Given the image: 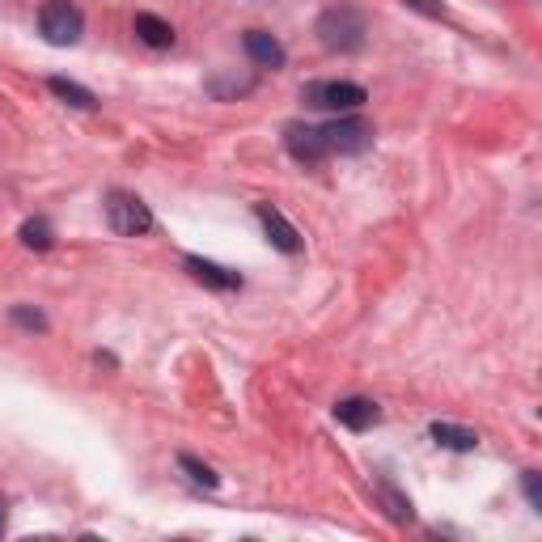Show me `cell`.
<instances>
[{"label":"cell","instance_id":"cell-1","mask_svg":"<svg viewBox=\"0 0 542 542\" xmlns=\"http://www.w3.org/2000/svg\"><path fill=\"white\" fill-rule=\"evenodd\" d=\"M365 17H360L352 5H335L318 17V39L327 51H356L365 47Z\"/></svg>","mask_w":542,"mask_h":542},{"label":"cell","instance_id":"cell-10","mask_svg":"<svg viewBox=\"0 0 542 542\" xmlns=\"http://www.w3.org/2000/svg\"><path fill=\"white\" fill-rule=\"evenodd\" d=\"M136 39H140L144 47L166 51V47H174V26L161 22L157 13H136Z\"/></svg>","mask_w":542,"mask_h":542},{"label":"cell","instance_id":"cell-3","mask_svg":"<svg viewBox=\"0 0 542 542\" xmlns=\"http://www.w3.org/2000/svg\"><path fill=\"white\" fill-rule=\"evenodd\" d=\"M106 221H111V229L123 233V238H140V233L153 229V212L132 191H111L106 195Z\"/></svg>","mask_w":542,"mask_h":542},{"label":"cell","instance_id":"cell-14","mask_svg":"<svg viewBox=\"0 0 542 542\" xmlns=\"http://www.w3.org/2000/svg\"><path fill=\"white\" fill-rule=\"evenodd\" d=\"M377 496H382V504H386L390 521H399V526H407V521L415 517V513H411V500H407V496H403L394 483H377Z\"/></svg>","mask_w":542,"mask_h":542},{"label":"cell","instance_id":"cell-11","mask_svg":"<svg viewBox=\"0 0 542 542\" xmlns=\"http://www.w3.org/2000/svg\"><path fill=\"white\" fill-rule=\"evenodd\" d=\"M246 56L263 64V68H280L284 64V47L271 39L267 30H246Z\"/></svg>","mask_w":542,"mask_h":542},{"label":"cell","instance_id":"cell-9","mask_svg":"<svg viewBox=\"0 0 542 542\" xmlns=\"http://www.w3.org/2000/svg\"><path fill=\"white\" fill-rule=\"evenodd\" d=\"M187 271L200 284H208V288H221V293H233V288H242V276L238 271H229V267H221V263H212V259H187Z\"/></svg>","mask_w":542,"mask_h":542},{"label":"cell","instance_id":"cell-2","mask_svg":"<svg viewBox=\"0 0 542 542\" xmlns=\"http://www.w3.org/2000/svg\"><path fill=\"white\" fill-rule=\"evenodd\" d=\"M39 30L51 47H72V43H81V34H85V17L77 5H68V0H47L39 13Z\"/></svg>","mask_w":542,"mask_h":542},{"label":"cell","instance_id":"cell-15","mask_svg":"<svg viewBox=\"0 0 542 542\" xmlns=\"http://www.w3.org/2000/svg\"><path fill=\"white\" fill-rule=\"evenodd\" d=\"M22 242H26L30 250H47L51 242H56V233H51V225L43 221V216H34V221L22 225Z\"/></svg>","mask_w":542,"mask_h":542},{"label":"cell","instance_id":"cell-12","mask_svg":"<svg viewBox=\"0 0 542 542\" xmlns=\"http://www.w3.org/2000/svg\"><path fill=\"white\" fill-rule=\"evenodd\" d=\"M428 437L437 441V445H445V449H462V454H466V449H475V445H479V437H475L471 428H458V424H441V420L428 428Z\"/></svg>","mask_w":542,"mask_h":542},{"label":"cell","instance_id":"cell-19","mask_svg":"<svg viewBox=\"0 0 542 542\" xmlns=\"http://www.w3.org/2000/svg\"><path fill=\"white\" fill-rule=\"evenodd\" d=\"M407 5H415V9H424V13H441V5H428V0H407Z\"/></svg>","mask_w":542,"mask_h":542},{"label":"cell","instance_id":"cell-6","mask_svg":"<svg viewBox=\"0 0 542 542\" xmlns=\"http://www.w3.org/2000/svg\"><path fill=\"white\" fill-rule=\"evenodd\" d=\"M255 216H259V225H263V233H267V242H271V246L284 250V255H297V250H301V233H297V225L288 221L280 208L255 204Z\"/></svg>","mask_w":542,"mask_h":542},{"label":"cell","instance_id":"cell-5","mask_svg":"<svg viewBox=\"0 0 542 542\" xmlns=\"http://www.w3.org/2000/svg\"><path fill=\"white\" fill-rule=\"evenodd\" d=\"M322 132V144H327V153H365L369 144H373V128L365 119H356V115H343L335 123H327V128H318Z\"/></svg>","mask_w":542,"mask_h":542},{"label":"cell","instance_id":"cell-13","mask_svg":"<svg viewBox=\"0 0 542 542\" xmlns=\"http://www.w3.org/2000/svg\"><path fill=\"white\" fill-rule=\"evenodd\" d=\"M47 89H51V94H56V98H64L68 106H81V111H94V106H98V98H94V94H89V89H85V85H77V81L51 77V81H47Z\"/></svg>","mask_w":542,"mask_h":542},{"label":"cell","instance_id":"cell-4","mask_svg":"<svg viewBox=\"0 0 542 542\" xmlns=\"http://www.w3.org/2000/svg\"><path fill=\"white\" fill-rule=\"evenodd\" d=\"M305 102L314 106V111H356V106H365V85H356V81H314V85H305Z\"/></svg>","mask_w":542,"mask_h":542},{"label":"cell","instance_id":"cell-7","mask_svg":"<svg viewBox=\"0 0 542 542\" xmlns=\"http://www.w3.org/2000/svg\"><path fill=\"white\" fill-rule=\"evenodd\" d=\"M284 149L293 153L301 166H314V161L327 157V144H322V132L310 128V123H288L284 128Z\"/></svg>","mask_w":542,"mask_h":542},{"label":"cell","instance_id":"cell-17","mask_svg":"<svg viewBox=\"0 0 542 542\" xmlns=\"http://www.w3.org/2000/svg\"><path fill=\"white\" fill-rule=\"evenodd\" d=\"M13 322L26 331H47V318L39 310H26V305H13Z\"/></svg>","mask_w":542,"mask_h":542},{"label":"cell","instance_id":"cell-18","mask_svg":"<svg viewBox=\"0 0 542 542\" xmlns=\"http://www.w3.org/2000/svg\"><path fill=\"white\" fill-rule=\"evenodd\" d=\"M526 500H530V509H542V492H538V471H526Z\"/></svg>","mask_w":542,"mask_h":542},{"label":"cell","instance_id":"cell-16","mask_svg":"<svg viewBox=\"0 0 542 542\" xmlns=\"http://www.w3.org/2000/svg\"><path fill=\"white\" fill-rule=\"evenodd\" d=\"M178 466L191 475V483H200V487H221V475L212 471V466H204L200 458H191V454H178Z\"/></svg>","mask_w":542,"mask_h":542},{"label":"cell","instance_id":"cell-8","mask_svg":"<svg viewBox=\"0 0 542 542\" xmlns=\"http://www.w3.org/2000/svg\"><path fill=\"white\" fill-rule=\"evenodd\" d=\"M335 420L343 428H352V432H365V428H373L377 420H382V407L369 403V399H339L335 403Z\"/></svg>","mask_w":542,"mask_h":542},{"label":"cell","instance_id":"cell-20","mask_svg":"<svg viewBox=\"0 0 542 542\" xmlns=\"http://www.w3.org/2000/svg\"><path fill=\"white\" fill-rule=\"evenodd\" d=\"M5 521H9V513H5V496H0V534H5Z\"/></svg>","mask_w":542,"mask_h":542}]
</instances>
